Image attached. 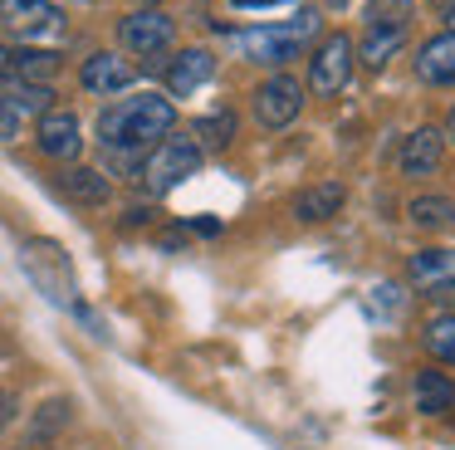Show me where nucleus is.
Wrapping results in <instances>:
<instances>
[{
  "label": "nucleus",
  "instance_id": "423d86ee",
  "mask_svg": "<svg viewBox=\"0 0 455 450\" xmlns=\"http://www.w3.org/2000/svg\"><path fill=\"white\" fill-rule=\"evenodd\" d=\"M20 264H25V274L40 284V293H50L54 303H69V299H74V274H69V260H64L60 245L30 240V245L20 250Z\"/></svg>",
  "mask_w": 455,
  "mask_h": 450
},
{
  "label": "nucleus",
  "instance_id": "4be33fe9",
  "mask_svg": "<svg viewBox=\"0 0 455 450\" xmlns=\"http://www.w3.org/2000/svg\"><path fill=\"white\" fill-rule=\"evenodd\" d=\"M191 137H196L201 152H206V147H230V142H235V113H230V108H220V113L196 117Z\"/></svg>",
  "mask_w": 455,
  "mask_h": 450
},
{
  "label": "nucleus",
  "instance_id": "f8f14e48",
  "mask_svg": "<svg viewBox=\"0 0 455 450\" xmlns=\"http://www.w3.org/2000/svg\"><path fill=\"white\" fill-rule=\"evenodd\" d=\"M343 201H347L343 181H314V186H304V191L294 196V221L323 225V221H333V215L343 211Z\"/></svg>",
  "mask_w": 455,
  "mask_h": 450
},
{
  "label": "nucleus",
  "instance_id": "ddd939ff",
  "mask_svg": "<svg viewBox=\"0 0 455 450\" xmlns=\"http://www.w3.org/2000/svg\"><path fill=\"white\" fill-rule=\"evenodd\" d=\"M211 74H216V54H211V49H181L167 64V88L177 98H187V93H196L201 84H211Z\"/></svg>",
  "mask_w": 455,
  "mask_h": 450
},
{
  "label": "nucleus",
  "instance_id": "b1692460",
  "mask_svg": "<svg viewBox=\"0 0 455 450\" xmlns=\"http://www.w3.org/2000/svg\"><path fill=\"white\" fill-rule=\"evenodd\" d=\"M411 0H367V25H406Z\"/></svg>",
  "mask_w": 455,
  "mask_h": 450
},
{
  "label": "nucleus",
  "instance_id": "20e7f679",
  "mask_svg": "<svg viewBox=\"0 0 455 450\" xmlns=\"http://www.w3.org/2000/svg\"><path fill=\"white\" fill-rule=\"evenodd\" d=\"M353 39L338 29V35H323L318 39V49H314V59H308V88H314L318 98H338L347 88V78H353V64H357V54H353Z\"/></svg>",
  "mask_w": 455,
  "mask_h": 450
},
{
  "label": "nucleus",
  "instance_id": "0eeeda50",
  "mask_svg": "<svg viewBox=\"0 0 455 450\" xmlns=\"http://www.w3.org/2000/svg\"><path fill=\"white\" fill-rule=\"evenodd\" d=\"M304 98H308V88L299 84L294 74H269L265 84H259V93H255V117L265 127H289L299 113H304Z\"/></svg>",
  "mask_w": 455,
  "mask_h": 450
},
{
  "label": "nucleus",
  "instance_id": "f3484780",
  "mask_svg": "<svg viewBox=\"0 0 455 450\" xmlns=\"http://www.w3.org/2000/svg\"><path fill=\"white\" fill-rule=\"evenodd\" d=\"M406 221L426 235H441V230H455V201L451 196H416L406 205Z\"/></svg>",
  "mask_w": 455,
  "mask_h": 450
},
{
  "label": "nucleus",
  "instance_id": "6e6552de",
  "mask_svg": "<svg viewBox=\"0 0 455 450\" xmlns=\"http://www.w3.org/2000/svg\"><path fill=\"white\" fill-rule=\"evenodd\" d=\"M0 25L20 39H50L64 29V10L50 0H0Z\"/></svg>",
  "mask_w": 455,
  "mask_h": 450
},
{
  "label": "nucleus",
  "instance_id": "cd10ccee",
  "mask_svg": "<svg viewBox=\"0 0 455 450\" xmlns=\"http://www.w3.org/2000/svg\"><path fill=\"white\" fill-rule=\"evenodd\" d=\"M445 29H455V5H451V10H445Z\"/></svg>",
  "mask_w": 455,
  "mask_h": 450
},
{
  "label": "nucleus",
  "instance_id": "2f4dec72",
  "mask_svg": "<svg viewBox=\"0 0 455 450\" xmlns=\"http://www.w3.org/2000/svg\"><path fill=\"white\" fill-rule=\"evenodd\" d=\"M142 5H162V0H138V10H142Z\"/></svg>",
  "mask_w": 455,
  "mask_h": 450
},
{
  "label": "nucleus",
  "instance_id": "aec40b11",
  "mask_svg": "<svg viewBox=\"0 0 455 450\" xmlns=\"http://www.w3.org/2000/svg\"><path fill=\"white\" fill-rule=\"evenodd\" d=\"M60 191L69 196V201H79V205H103L108 201V176L103 172H89V166H69V172L60 176Z\"/></svg>",
  "mask_w": 455,
  "mask_h": 450
},
{
  "label": "nucleus",
  "instance_id": "bb28decb",
  "mask_svg": "<svg viewBox=\"0 0 455 450\" xmlns=\"http://www.w3.org/2000/svg\"><path fill=\"white\" fill-rule=\"evenodd\" d=\"M441 137H445V142H455V103H451V113H445V133Z\"/></svg>",
  "mask_w": 455,
  "mask_h": 450
},
{
  "label": "nucleus",
  "instance_id": "9d476101",
  "mask_svg": "<svg viewBox=\"0 0 455 450\" xmlns=\"http://www.w3.org/2000/svg\"><path fill=\"white\" fill-rule=\"evenodd\" d=\"M441 162H445V137L435 133V127H416V133H406L402 147H396L402 176H431V172H441Z\"/></svg>",
  "mask_w": 455,
  "mask_h": 450
},
{
  "label": "nucleus",
  "instance_id": "c85d7f7f",
  "mask_svg": "<svg viewBox=\"0 0 455 450\" xmlns=\"http://www.w3.org/2000/svg\"><path fill=\"white\" fill-rule=\"evenodd\" d=\"M5 59H11V49H5V44H0V74H5Z\"/></svg>",
  "mask_w": 455,
  "mask_h": 450
},
{
  "label": "nucleus",
  "instance_id": "f257e3e1",
  "mask_svg": "<svg viewBox=\"0 0 455 450\" xmlns=\"http://www.w3.org/2000/svg\"><path fill=\"white\" fill-rule=\"evenodd\" d=\"M177 127V108L172 98L162 93H132V98H118L99 113V142L108 152L128 157V152H142V147L162 142V137Z\"/></svg>",
  "mask_w": 455,
  "mask_h": 450
},
{
  "label": "nucleus",
  "instance_id": "a878e982",
  "mask_svg": "<svg viewBox=\"0 0 455 450\" xmlns=\"http://www.w3.org/2000/svg\"><path fill=\"white\" fill-rule=\"evenodd\" d=\"M269 5H289V0H235V10H269Z\"/></svg>",
  "mask_w": 455,
  "mask_h": 450
},
{
  "label": "nucleus",
  "instance_id": "39448f33",
  "mask_svg": "<svg viewBox=\"0 0 455 450\" xmlns=\"http://www.w3.org/2000/svg\"><path fill=\"white\" fill-rule=\"evenodd\" d=\"M172 35H177V25H172V15H167L162 5L128 10V15L118 20V39H123V49H132V54H142V59L167 54V49H172Z\"/></svg>",
  "mask_w": 455,
  "mask_h": 450
},
{
  "label": "nucleus",
  "instance_id": "9b49d317",
  "mask_svg": "<svg viewBox=\"0 0 455 450\" xmlns=\"http://www.w3.org/2000/svg\"><path fill=\"white\" fill-rule=\"evenodd\" d=\"M132 64L123 54H108V49H103V54H89L84 59V68H79V84L89 88L93 98H113V93H123V88H132Z\"/></svg>",
  "mask_w": 455,
  "mask_h": 450
},
{
  "label": "nucleus",
  "instance_id": "7ed1b4c3",
  "mask_svg": "<svg viewBox=\"0 0 455 450\" xmlns=\"http://www.w3.org/2000/svg\"><path fill=\"white\" fill-rule=\"evenodd\" d=\"M314 35H318V10H299L289 25L240 35V49H245V59H255V64H265V68H284L289 59H299V49Z\"/></svg>",
  "mask_w": 455,
  "mask_h": 450
},
{
  "label": "nucleus",
  "instance_id": "c756f323",
  "mask_svg": "<svg viewBox=\"0 0 455 450\" xmlns=\"http://www.w3.org/2000/svg\"><path fill=\"white\" fill-rule=\"evenodd\" d=\"M431 5H441V10H451V5H455V0H431Z\"/></svg>",
  "mask_w": 455,
  "mask_h": 450
},
{
  "label": "nucleus",
  "instance_id": "1a4fd4ad",
  "mask_svg": "<svg viewBox=\"0 0 455 450\" xmlns=\"http://www.w3.org/2000/svg\"><path fill=\"white\" fill-rule=\"evenodd\" d=\"M35 142H40V152L50 157V162H74V157L84 152L79 117L64 113V108H50V113L40 117V133H35Z\"/></svg>",
  "mask_w": 455,
  "mask_h": 450
},
{
  "label": "nucleus",
  "instance_id": "7c9ffc66",
  "mask_svg": "<svg viewBox=\"0 0 455 450\" xmlns=\"http://www.w3.org/2000/svg\"><path fill=\"white\" fill-rule=\"evenodd\" d=\"M0 421H5V391H0Z\"/></svg>",
  "mask_w": 455,
  "mask_h": 450
},
{
  "label": "nucleus",
  "instance_id": "a211bd4d",
  "mask_svg": "<svg viewBox=\"0 0 455 450\" xmlns=\"http://www.w3.org/2000/svg\"><path fill=\"white\" fill-rule=\"evenodd\" d=\"M5 68H11V74L20 78V84H50L54 68H60V54H54V49H35V44H25V49H11Z\"/></svg>",
  "mask_w": 455,
  "mask_h": 450
},
{
  "label": "nucleus",
  "instance_id": "4468645a",
  "mask_svg": "<svg viewBox=\"0 0 455 450\" xmlns=\"http://www.w3.org/2000/svg\"><path fill=\"white\" fill-rule=\"evenodd\" d=\"M406 274H411L416 289H445L455 279V250L451 245H426L406 260Z\"/></svg>",
  "mask_w": 455,
  "mask_h": 450
},
{
  "label": "nucleus",
  "instance_id": "dca6fc26",
  "mask_svg": "<svg viewBox=\"0 0 455 450\" xmlns=\"http://www.w3.org/2000/svg\"><path fill=\"white\" fill-rule=\"evenodd\" d=\"M411 397H416V411H421V416H445V411L455 406V382L445 377V372L426 367V372H416Z\"/></svg>",
  "mask_w": 455,
  "mask_h": 450
},
{
  "label": "nucleus",
  "instance_id": "5701e85b",
  "mask_svg": "<svg viewBox=\"0 0 455 450\" xmlns=\"http://www.w3.org/2000/svg\"><path fill=\"white\" fill-rule=\"evenodd\" d=\"M421 342H426V352H431L435 362H451L455 367V313H435V318L426 323Z\"/></svg>",
  "mask_w": 455,
  "mask_h": 450
},
{
  "label": "nucleus",
  "instance_id": "393cba45",
  "mask_svg": "<svg viewBox=\"0 0 455 450\" xmlns=\"http://www.w3.org/2000/svg\"><path fill=\"white\" fill-rule=\"evenodd\" d=\"M20 123H25V117L15 113V108L0 103V142H15V137H20Z\"/></svg>",
  "mask_w": 455,
  "mask_h": 450
},
{
  "label": "nucleus",
  "instance_id": "6ab92c4d",
  "mask_svg": "<svg viewBox=\"0 0 455 450\" xmlns=\"http://www.w3.org/2000/svg\"><path fill=\"white\" fill-rule=\"evenodd\" d=\"M406 44V25H367L363 35V49H353L357 59H363L367 68H382L387 59L396 54V49Z\"/></svg>",
  "mask_w": 455,
  "mask_h": 450
},
{
  "label": "nucleus",
  "instance_id": "f03ea898",
  "mask_svg": "<svg viewBox=\"0 0 455 450\" xmlns=\"http://www.w3.org/2000/svg\"><path fill=\"white\" fill-rule=\"evenodd\" d=\"M201 147H196V137L191 133H177L172 127L162 142H152V152L142 157V166H138V181L148 186L152 196H167V191H177L187 176H196V166H201Z\"/></svg>",
  "mask_w": 455,
  "mask_h": 450
},
{
  "label": "nucleus",
  "instance_id": "412c9836",
  "mask_svg": "<svg viewBox=\"0 0 455 450\" xmlns=\"http://www.w3.org/2000/svg\"><path fill=\"white\" fill-rule=\"evenodd\" d=\"M0 103H5V108H15V113H50V108H54V88L50 84H20V78H15V84H5V88H0Z\"/></svg>",
  "mask_w": 455,
  "mask_h": 450
},
{
  "label": "nucleus",
  "instance_id": "2eb2a0df",
  "mask_svg": "<svg viewBox=\"0 0 455 450\" xmlns=\"http://www.w3.org/2000/svg\"><path fill=\"white\" fill-rule=\"evenodd\" d=\"M416 74H421L426 84H451L455 88V29H441V35H431L416 49Z\"/></svg>",
  "mask_w": 455,
  "mask_h": 450
}]
</instances>
